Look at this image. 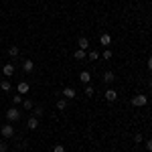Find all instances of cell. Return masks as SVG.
Wrapping results in <instances>:
<instances>
[{"instance_id": "obj_16", "label": "cell", "mask_w": 152, "mask_h": 152, "mask_svg": "<svg viewBox=\"0 0 152 152\" xmlns=\"http://www.w3.org/2000/svg\"><path fill=\"white\" fill-rule=\"evenodd\" d=\"M0 89H2V91H10V81H8V79H2V81H0Z\"/></svg>"}, {"instance_id": "obj_5", "label": "cell", "mask_w": 152, "mask_h": 152, "mask_svg": "<svg viewBox=\"0 0 152 152\" xmlns=\"http://www.w3.org/2000/svg\"><path fill=\"white\" fill-rule=\"evenodd\" d=\"M105 99H107V102H116L118 99V91L116 89H112V87H110V89H105Z\"/></svg>"}, {"instance_id": "obj_18", "label": "cell", "mask_w": 152, "mask_h": 152, "mask_svg": "<svg viewBox=\"0 0 152 152\" xmlns=\"http://www.w3.org/2000/svg\"><path fill=\"white\" fill-rule=\"evenodd\" d=\"M43 114H45V110H43L41 105H37L35 110H33V116H35V118H41V116H43Z\"/></svg>"}, {"instance_id": "obj_9", "label": "cell", "mask_w": 152, "mask_h": 152, "mask_svg": "<svg viewBox=\"0 0 152 152\" xmlns=\"http://www.w3.org/2000/svg\"><path fill=\"white\" fill-rule=\"evenodd\" d=\"M28 89H31V85H28L26 81H20L18 85H16V94H20V95H23V94H26Z\"/></svg>"}, {"instance_id": "obj_8", "label": "cell", "mask_w": 152, "mask_h": 152, "mask_svg": "<svg viewBox=\"0 0 152 152\" xmlns=\"http://www.w3.org/2000/svg\"><path fill=\"white\" fill-rule=\"evenodd\" d=\"M102 79H104V83H114V79H116V75H114V71H105L104 75H102Z\"/></svg>"}, {"instance_id": "obj_10", "label": "cell", "mask_w": 152, "mask_h": 152, "mask_svg": "<svg viewBox=\"0 0 152 152\" xmlns=\"http://www.w3.org/2000/svg\"><path fill=\"white\" fill-rule=\"evenodd\" d=\"M26 128H28V130H37V128H39V118L31 116V118H28V122H26Z\"/></svg>"}, {"instance_id": "obj_6", "label": "cell", "mask_w": 152, "mask_h": 152, "mask_svg": "<svg viewBox=\"0 0 152 152\" xmlns=\"http://www.w3.org/2000/svg\"><path fill=\"white\" fill-rule=\"evenodd\" d=\"M2 73H4V77H12V75H14V65H12V63H6V65L2 67Z\"/></svg>"}, {"instance_id": "obj_26", "label": "cell", "mask_w": 152, "mask_h": 152, "mask_svg": "<svg viewBox=\"0 0 152 152\" xmlns=\"http://www.w3.org/2000/svg\"><path fill=\"white\" fill-rule=\"evenodd\" d=\"M8 150V146H6V142H0V152H6Z\"/></svg>"}, {"instance_id": "obj_15", "label": "cell", "mask_w": 152, "mask_h": 152, "mask_svg": "<svg viewBox=\"0 0 152 152\" xmlns=\"http://www.w3.org/2000/svg\"><path fill=\"white\" fill-rule=\"evenodd\" d=\"M18 53H20V49L16 47V45H10V47H8V55H10V57H18Z\"/></svg>"}, {"instance_id": "obj_24", "label": "cell", "mask_w": 152, "mask_h": 152, "mask_svg": "<svg viewBox=\"0 0 152 152\" xmlns=\"http://www.w3.org/2000/svg\"><path fill=\"white\" fill-rule=\"evenodd\" d=\"M134 142H136V144L144 142V136H142V134H136V136H134Z\"/></svg>"}, {"instance_id": "obj_22", "label": "cell", "mask_w": 152, "mask_h": 152, "mask_svg": "<svg viewBox=\"0 0 152 152\" xmlns=\"http://www.w3.org/2000/svg\"><path fill=\"white\" fill-rule=\"evenodd\" d=\"M102 57H104V59H107V61H110V59L114 57V53H112V51H110V49H105L104 53H102Z\"/></svg>"}, {"instance_id": "obj_19", "label": "cell", "mask_w": 152, "mask_h": 152, "mask_svg": "<svg viewBox=\"0 0 152 152\" xmlns=\"http://www.w3.org/2000/svg\"><path fill=\"white\" fill-rule=\"evenodd\" d=\"M83 94L87 95V97H94V94H95V91H94V87H91V85H85V89H83Z\"/></svg>"}, {"instance_id": "obj_28", "label": "cell", "mask_w": 152, "mask_h": 152, "mask_svg": "<svg viewBox=\"0 0 152 152\" xmlns=\"http://www.w3.org/2000/svg\"><path fill=\"white\" fill-rule=\"evenodd\" d=\"M146 67H148V69H150V71H152V57H150V59H148V61H146Z\"/></svg>"}, {"instance_id": "obj_1", "label": "cell", "mask_w": 152, "mask_h": 152, "mask_svg": "<svg viewBox=\"0 0 152 152\" xmlns=\"http://www.w3.org/2000/svg\"><path fill=\"white\" fill-rule=\"evenodd\" d=\"M130 104L134 105V107H142V105L148 104V95H146V94H138V95H134V97L130 99Z\"/></svg>"}, {"instance_id": "obj_23", "label": "cell", "mask_w": 152, "mask_h": 152, "mask_svg": "<svg viewBox=\"0 0 152 152\" xmlns=\"http://www.w3.org/2000/svg\"><path fill=\"white\" fill-rule=\"evenodd\" d=\"M23 107L24 110H33V102L31 99H23Z\"/></svg>"}, {"instance_id": "obj_27", "label": "cell", "mask_w": 152, "mask_h": 152, "mask_svg": "<svg viewBox=\"0 0 152 152\" xmlns=\"http://www.w3.org/2000/svg\"><path fill=\"white\" fill-rule=\"evenodd\" d=\"M146 150L152 152V138H150V140H146Z\"/></svg>"}, {"instance_id": "obj_20", "label": "cell", "mask_w": 152, "mask_h": 152, "mask_svg": "<svg viewBox=\"0 0 152 152\" xmlns=\"http://www.w3.org/2000/svg\"><path fill=\"white\" fill-rule=\"evenodd\" d=\"M12 104H14V105L23 104V95H20V94H14V95H12Z\"/></svg>"}, {"instance_id": "obj_12", "label": "cell", "mask_w": 152, "mask_h": 152, "mask_svg": "<svg viewBox=\"0 0 152 152\" xmlns=\"http://www.w3.org/2000/svg\"><path fill=\"white\" fill-rule=\"evenodd\" d=\"M99 45H105V47H107V45H112V37L107 35V33H104V35L99 37Z\"/></svg>"}, {"instance_id": "obj_21", "label": "cell", "mask_w": 152, "mask_h": 152, "mask_svg": "<svg viewBox=\"0 0 152 152\" xmlns=\"http://www.w3.org/2000/svg\"><path fill=\"white\" fill-rule=\"evenodd\" d=\"M87 59H89V61H97V59H99V53H97V51H89Z\"/></svg>"}, {"instance_id": "obj_2", "label": "cell", "mask_w": 152, "mask_h": 152, "mask_svg": "<svg viewBox=\"0 0 152 152\" xmlns=\"http://www.w3.org/2000/svg\"><path fill=\"white\" fill-rule=\"evenodd\" d=\"M0 136L6 138V140L12 138V136H14V126H12V124H4V126H0Z\"/></svg>"}, {"instance_id": "obj_13", "label": "cell", "mask_w": 152, "mask_h": 152, "mask_svg": "<svg viewBox=\"0 0 152 152\" xmlns=\"http://www.w3.org/2000/svg\"><path fill=\"white\" fill-rule=\"evenodd\" d=\"M77 45H79V49H89V41H87V37H79V41H77Z\"/></svg>"}, {"instance_id": "obj_29", "label": "cell", "mask_w": 152, "mask_h": 152, "mask_svg": "<svg viewBox=\"0 0 152 152\" xmlns=\"http://www.w3.org/2000/svg\"><path fill=\"white\" fill-rule=\"evenodd\" d=\"M148 85H150V89H152V77H150V81H148Z\"/></svg>"}, {"instance_id": "obj_3", "label": "cell", "mask_w": 152, "mask_h": 152, "mask_svg": "<svg viewBox=\"0 0 152 152\" xmlns=\"http://www.w3.org/2000/svg\"><path fill=\"white\" fill-rule=\"evenodd\" d=\"M6 120H8V122H18V120H20V112L16 110V105L10 107V110H6Z\"/></svg>"}, {"instance_id": "obj_4", "label": "cell", "mask_w": 152, "mask_h": 152, "mask_svg": "<svg viewBox=\"0 0 152 152\" xmlns=\"http://www.w3.org/2000/svg\"><path fill=\"white\" fill-rule=\"evenodd\" d=\"M33 69H35V63H33L31 59H24L23 61V71L24 73H33Z\"/></svg>"}, {"instance_id": "obj_11", "label": "cell", "mask_w": 152, "mask_h": 152, "mask_svg": "<svg viewBox=\"0 0 152 152\" xmlns=\"http://www.w3.org/2000/svg\"><path fill=\"white\" fill-rule=\"evenodd\" d=\"M63 95H65V99H73V97L77 95V91H75L73 87H65V89H63Z\"/></svg>"}, {"instance_id": "obj_17", "label": "cell", "mask_w": 152, "mask_h": 152, "mask_svg": "<svg viewBox=\"0 0 152 152\" xmlns=\"http://www.w3.org/2000/svg\"><path fill=\"white\" fill-rule=\"evenodd\" d=\"M57 110H61V112H65V110H67V99H65V97L57 102Z\"/></svg>"}, {"instance_id": "obj_25", "label": "cell", "mask_w": 152, "mask_h": 152, "mask_svg": "<svg viewBox=\"0 0 152 152\" xmlns=\"http://www.w3.org/2000/svg\"><path fill=\"white\" fill-rule=\"evenodd\" d=\"M53 152H65V146H61V144H57V146L53 148Z\"/></svg>"}, {"instance_id": "obj_7", "label": "cell", "mask_w": 152, "mask_h": 152, "mask_svg": "<svg viewBox=\"0 0 152 152\" xmlns=\"http://www.w3.org/2000/svg\"><path fill=\"white\" fill-rule=\"evenodd\" d=\"M79 79H81L83 85H89V81H91V73H89V71H81V73H79Z\"/></svg>"}, {"instance_id": "obj_14", "label": "cell", "mask_w": 152, "mask_h": 152, "mask_svg": "<svg viewBox=\"0 0 152 152\" xmlns=\"http://www.w3.org/2000/svg\"><path fill=\"white\" fill-rule=\"evenodd\" d=\"M73 57L77 59V61H83V59H87V53H85V51H83V49H77V51H75V55H73Z\"/></svg>"}]
</instances>
